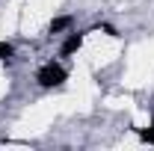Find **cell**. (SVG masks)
Returning a JSON list of instances; mask_svg holds the SVG:
<instances>
[{
  "label": "cell",
  "mask_w": 154,
  "mask_h": 151,
  "mask_svg": "<svg viewBox=\"0 0 154 151\" xmlns=\"http://www.w3.org/2000/svg\"><path fill=\"white\" fill-rule=\"evenodd\" d=\"M68 80H71V62L62 59L59 54L42 59L36 65V71H33V83L42 92H62L68 86Z\"/></svg>",
  "instance_id": "cell-1"
}]
</instances>
